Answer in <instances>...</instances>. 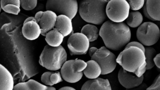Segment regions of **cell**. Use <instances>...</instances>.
Here are the masks:
<instances>
[{
  "instance_id": "d590c367",
  "label": "cell",
  "mask_w": 160,
  "mask_h": 90,
  "mask_svg": "<svg viewBox=\"0 0 160 90\" xmlns=\"http://www.w3.org/2000/svg\"><path fill=\"white\" fill-rule=\"evenodd\" d=\"M31 21H34L37 22L34 17L30 16L27 18L26 19H25L24 22L23 23Z\"/></svg>"
},
{
  "instance_id": "484cf974",
  "label": "cell",
  "mask_w": 160,
  "mask_h": 90,
  "mask_svg": "<svg viewBox=\"0 0 160 90\" xmlns=\"http://www.w3.org/2000/svg\"><path fill=\"white\" fill-rule=\"evenodd\" d=\"M128 2L130 9L134 11H137L143 8L145 3L143 0H129Z\"/></svg>"
},
{
  "instance_id": "2e32d148",
  "label": "cell",
  "mask_w": 160,
  "mask_h": 90,
  "mask_svg": "<svg viewBox=\"0 0 160 90\" xmlns=\"http://www.w3.org/2000/svg\"><path fill=\"white\" fill-rule=\"evenodd\" d=\"M13 78L11 72L4 66L0 64V90H13Z\"/></svg>"
},
{
  "instance_id": "7402d4cb",
  "label": "cell",
  "mask_w": 160,
  "mask_h": 90,
  "mask_svg": "<svg viewBox=\"0 0 160 90\" xmlns=\"http://www.w3.org/2000/svg\"><path fill=\"white\" fill-rule=\"evenodd\" d=\"M81 32L87 37L90 42L96 41L99 36V30L95 25L90 23L84 25Z\"/></svg>"
},
{
  "instance_id": "4dcf8cb0",
  "label": "cell",
  "mask_w": 160,
  "mask_h": 90,
  "mask_svg": "<svg viewBox=\"0 0 160 90\" xmlns=\"http://www.w3.org/2000/svg\"><path fill=\"white\" fill-rule=\"evenodd\" d=\"M148 87L146 83L143 82L138 86L126 90H147Z\"/></svg>"
},
{
  "instance_id": "6da1fadb",
  "label": "cell",
  "mask_w": 160,
  "mask_h": 90,
  "mask_svg": "<svg viewBox=\"0 0 160 90\" xmlns=\"http://www.w3.org/2000/svg\"><path fill=\"white\" fill-rule=\"evenodd\" d=\"M99 36L106 47L109 49L118 51L129 42L131 33L126 23L114 22L109 20L102 24L99 30Z\"/></svg>"
},
{
  "instance_id": "9c48e42d",
  "label": "cell",
  "mask_w": 160,
  "mask_h": 90,
  "mask_svg": "<svg viewBox=\"0 0 160 90\" xmlns=\"http://www.w3.org/2000/svg\"><path fill=\"white\" fill-rule=\"evenodd\" d=\"M46 10L52 11L57 14L63 15L73 19L78 11L79 5L74 0H49L47 1Z\"/></svg>"
},
{
  "instance_id": "8d00e7d4",
  "label": "cell",
  "mask_w": 160,
  "mask_h": 90,
  "mask_svg": "<svg viewBox=\"0 0 160 90\" xmlns=\"http://www.w3.org/2000/svg\"><path fill=\"white\" fill-rule=\"evenodd\" d=\"M46 90H56V88L52 86H47Z\"/></svg>"
},
{
  "instance_id": "f1b7e54d",
  "label": "cell",
  "mask_w": 160,
  "mask_h": 90,
  "mask_svg": "<svg viewBox=\"0 0 160 90\" xmlns=\"http://www.w3.org/2000/svg\"><path fill=\"white\" fill-rule=\"evenodd\" d=\"M147 90H160V74L156 78L152 84Z\"/></svg>"
},
{
  "instance_id": "d6986e66",
  "label": "cell",
  "mask_w": 160,
  "mask_h": 90,
  "mask_svg": "<svg viewBox=\"0 0 160 90\" xmlns=\"http://www.w3.org/2000/svg\"><path fill=\"white\" fill-rule=\"evenodd\" d=\"M47 86L33 79L17 84L13 90H46Z\"/></svg>"
},
{
  "instance_id": "44dd1931",
  "label": "cell",
  "mask_w": 160,
  "mask_h": 90,
  "mask_svg": "<svg viewBox=\"0 0 160 90\" xmlns=\"http://www.w3.org/2000/svg\"><path fill=\"white\" fill-rule=\"evenodd\" d=\"M145 3L151 18L154 21H160V0H147Z\"/></svg>"
},
{
  "instance_id": "3957f363",
  "label": "cell",
  "mask_w": 160,
  "mask_h": 90,
  "mask_svg": "<svg viewBox=\"0 0 160 90\" xmlns=\"http://www.w3.org/2000/svg\"><path fill=\"white\" fill-rule=\"evenodd\" d=\"M109 0H83L79 4L78 12L82 18L89 23L100 25L107 18L106 8Z\"/></svg>"
},
{
  "instance_id": "4316f807",
  "label": "cell",
  "mask_w": 160,
  "mask_h": 90,
  "mask_svg": "<svg viewBox=\"0 0 160 90\" xmlns=\"http://www.w3.org/2000/svg\"><path fill=\"white\" fill-rule=\"evenodd\" d=\"M53 72L47 71L44 72L41 77V81L45 85L52 86L50 80V77Z\"/></svg>"
},
{
  "instance_id": "74e56055",
  "label": "cell",
  "mask_w": 160,
  "mask_h": 90,
  "mask_svg": "<svg viewBox=\"0 0 160 90\" xmlns=\"http://www.w3.org/2000/svg\"><path fill=\"white\" fill-rule=\"evenodd\" d=\"M156 24L158 27H160V21H157V22H156Z\"/></svg>"
},
{
  "instance_id": "603a6c76",
  "label": "cell",
  "mask_w": 160,
  "mask_h": 90,
  "mask_svg": "<svg viewBox=\"0 0 160 90\" xmlns=\"http://www.w3.org/2000/svg\"><path fill=\"white\" fill-rule=\"evenodd\" d=\"M143 19L142 15L139 12H131L126 20L127 24L132 28L139 27L142 24Z\"/></svg>"
},
{
  "instance_id": "cb8c5ba5",
  "label": "cell",
  "mask_w": 160,
  "mask_h": 90,
  "mask_svg": "<svg viewBox=\"0 0 160 90\" xmlns=\"http://www.w3.org/2000/svg\"><path fill=\"white\" fill-rule=\"evenodd\" d=\"M144 53L147 63V70H149L155 66L153 60L156 55V51L154 48L148 47L145 48Z\"/></svg>"
},
{
  "instance_id": "9a60e30c",
  "label": "cell",
  "mask_w": 160,
  "mask_h": 90,
  "mask_svg": "<svg viewBox=\"0 0 160 90\" xmlns=\"http://www.w3.org/2000/svg\"><path fill=\"white\" fill-rule=\"evenodd\" d=\"M72 20L63 15H58L55 28L65 37L69 35L73 31Z\"/></svg>"
},
{
  "instance_id": "f546056e",
  "label": "cell",
  "mask_w": 160,
  "mask_h": 90,
  "mask_svg": "<svg viewBox=\"0 0 160 90\" xmlns=\"http://www.w3.org/2000/svg\"><path fill=\"white\" fill-rule=\"evenodd\" d=\"M130 46H133L138 47L140 48L143 51L145 52V48L143 46V45L140 42L132 41L129 42L126 46L125 48Z\"/></svg>"
},
{
  "instance_id": "52a82bcc",
  "label": "cell",
  "mask_w": 160,
  "mask_h": 90,
  "mask_svg": "<svg viewBox=\"0 0 160 90\" xmlns=\"http://www.w3.org/2000/svg\"><path fill=\"white\" fill-rule=\"evenodd\" d=\"M130 7L125 0L109 1L106 8L107 17L110 20L116 23L123 22L127 18L130 13Z\"/></svg>"
},
{
  "instance_id": "1f68e13d",
  "label": "cell",
  "mask_w": 160,
  "mask_h": 90,
  "mask_svg": "<svg viewBox=\"0 0 160 90\" xmlns=\"http://www.w3.org/2000/svg\"><path fill=\"white\" fill-rule=\"evenodd\" d=\"M153 60L155 65L160 69V53L156 54Z\"/></svg>"
},
{
  "instance_id": "7c38bea8",
  "label": "cell",
  "mask_w": 160,
  "mask_h": 90,
  "mask_svg": "<svg viewBox=\"0 0 160 90\" xmlns=\"http://www.w3.org/2000/svg\"><path fill=\"white\" fill-rule=\"evenodd\" d=\"M58 15L50 10L43 11V14L38 23L41 29V35L45 36L47 33L55 28Z\"/></svg>"
},
{
  "instance_id": "e0dca14e",
  "label": "cell",
  "mask_w": 160,
  "mask_h": 90,
  "mask_svg": "<svg viewBox=\"0 0 160 90\" xmlns=\"http://www.w3.org/2000/svg\"><path fill=\"white\" fill-rule=\"evenodd\" d=\"M87 65L83 71V74L90 79H97L102 75V70L99 64L95 61L91 59L86 62Z\"/></svg>"
},
{
  "instance_id": "5b68a950",
  "label": "cell",
  "mask_w": 160,
  "mask_h": 90,
  "mask_svg": "<svg viewBox=\"0 0 160 90\" xmlns=\"http://www.w3.org/2000/svg\"><path fill=\"white\" fill-rule=\"evenodd\" d=\"M88 54L91 59L96 61L100 66L102 75L110 73L115 69L117 65V58L109 49L105 46L99 48L95 47L90 48Z\"/></svg>"
},
{
  "instance_id": "5bb4252c",
  "label": "cell",
  "mask_w": 160,
  "mask_h": 90,
  "mask_svg": "<svg viewBox=\"0 0 160 90\" xmlns=\"http://www.w3.org/2000/svg\"><path fill=\"white\" fill-rule=\"evenodd\" d=\"M81 90H112L110 82L107 79L98 78L90 79L82 85Z\"/></svg>"
},
{
  "instance_id": "30bf717a",
  "label": "cell",
  "mask_w": 160,
  "mask_h": 90,
  "mask_svg": "<svg viewBox=\"0 0 160 90\" xmlns=\"http://www.w3.org/2000/svg\"><path fill=\"white\" fill-rule=\"evenodd\" d=\"M67 46L71 55H84L88 51L90 42L83 33L76 32L68 38Z\"/></svg>"
},
{
  "instance_id": "4fadbf2b",
  "label": "cell",
  "mask_w": 160,
  "mask_h": 90,
  "mask_svg": "<svg viewBox=\"0 0 160 90\" xmlns=\"http://www.w3.org/2000/svg\"><path fill=\"white\" fill-rule=\"evenodd\" d=\"M22 33L24 37L29 40L37 39L41 34L42 31L37 22L31 21L23 23Z\"/></svg>"
},
{
  "instance_id": "ac0fdd59",
  "label": "cell",
  "mask_w": 160,
  "mask_h": 90,
  "mask_svg": "<svg viewBox=\"0 0 160 90\" xmlns=\"http://www.w3.org/2000/svg\"><path fill=\"white\" fill-rule=\"evenodd\" d=\"M64 37L58 30L54 28L48 32L45 36L47 44L53 47L61 45Z\"/></svg>"
},
{
  "instance_id": "ffe728a7",
  "label": "cell",
  "mask_w": 160,
  "mask_h": 90,
  "mask_svg": "<svg viewBox=\"0 0 160 90\" xmlns=\"http://www.w3.org/2000/svg\"><path fill=\"white\" fill-rule=\"evenodd\" d=\"M0 4L2 10L7 13L17 15L20 12V0H2Z\"/></svg>"
},
{
  "instance_id": "83f0119b",
  "label": "cell",
  "mask_w": 160,
  "mask_h": 90,
  "mask_svg": "<svg viewBox=\"0 0 160 90\" xmlns=\"http://www.w3.org/2000/svg\"><path fill=\"white\" fill-rule=\"evenodd\" d=\"M61 72H53L50 77V81L53 85L62 81Z\"/></svg>"
},
{
  "instance_id": "836d02e7",
  "label": "cell",
  "mask_w": 160,
  "mask_h": 90,
  "mask_svg": "<svg viewBox=\"0 0 160 90\" xmlns=\"http://www.w3.org/2000/svg\"><path fill=\"white\" fill-rule=\"evenodd\" d=\"M43 12V11H39L38 12L35 14L34 17L37 22L41 17Z\"/></svg>"
},
{
  "instance_id": "8fae6325",
  "label": "cell",
  "mask_w": 160,
  "mask_h": 90,
  "mask_svg": "<svg viewBox=\"0 0 160 90\" xmlns=\"http://www.w3.org/2000/svg\"><path fill=\"white\" fill-rule=\"evenodd\" d=\"M118 78L121 85L128 89L138 86L143 83L144 76L139 77L121 68L118 71Z\"/></svg>"
},
{
  "instance_id": "7a4b0ae2",
  "label": "cell",
  "mask_w": 160,
  "mask_h": 90,
  "mask_svg": "<svg viewBox=\"0 0 160 90\" xmlns=\"http://www.w3.org/2000/svg\"><path fill=\"white\" fill-rule=\"evenodd\" d=\"M117 63L123 69L140 77L147 70L144 52L137 47H125L117 58Z\"/></svg>"
},
{
  "instance_id": "d4e9b609",
  "label": "cell",
  "mask_w": 160,
  "mask_h": 90,
  "mask_svg": "<svg viewBox=\"0 0 160 90\" xmlns=\"http://www.w3.org/2000/svg\"><path fill=\"white\" fill-rule=\"evenodd\" d=\"M21 6L24 10L27 11L32 10L37 6V0H20Z\"/></svg>"
},
{
  "instance_id": "277c9868",
  "label": "cell",
  "mask_w": 160,
  "mask_h": 90,
  "mask_svg": "<svg viewBox=\"0 0 160 90\" xmlns=\"http://www.w3.org/2000/svg\"><path fill=\"white\" fill-rule=\"evenodd\" d=\"M67 54L64 48L45 46L39 58V63L42 67L54 71L61 69L67 61Z\"/></svg>"
},
{
  "instance_id": "e575fe53",
  "label": "cell",
  "mask_w": 160,
  "mask_h": 90,
  "mask_svg": "<svg viewBox=\"0 0 160 90\" xmlns=\"http://www.w3.org/2000/svg\"><path fill=\"white\" fill-rule=\"evenodd\" d=\"M58 90H77L73 87L70 86H64L59 88Z\"/></svg>"
},
{
  "instance_id": "d6a6232c",
  "label": "cell",
  "mask_w": 160,
  "mask_h": 90,
  "mask_svg": "<svg viewBox=\"0 0 160 90\" xmlns=\"http://www.w3.org/2000/svg\"><path fill=\"white\" fill-rule=\"evenodd\" d=\"M142 12L144 16L148 19L153 21H154L149 15L146 8V3L142 8Z\"/></svg>"
},
{
  "instance_id": "8992f818",
  "label": "cell",
  "mask_w": 160,
  "mask_h": 90,
  "mask_svg": "<svg viewBox=\"0 0 160 90\" xmlns=\"http://www.w3.org/2000/svg\"><path fill=\"white\" fill-rule=\"evenodd\" d=\"M87 62L82 60L75 59L67 60L61 69L62 79L70 83H75L82 78Z\"/></svg>"
},
{
  "instance_id": "ba28073f",
  "label": "cell",
  "mask_w": 160,
  "mask_h": 90,
  "mask_svg": "<svg viewBox=\"0 0 160 90\" xmlns=\"http://www.w3.org/2000/svg\"><path fill=\"white\" fill-rule=\"evenodd\" d=\"M136 36L139 42L145 46L150 47L156 43L160 37L159 27L153 22H147L138 28Z\"/></svg>"
}]
</instances>
